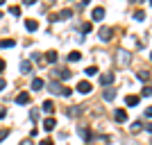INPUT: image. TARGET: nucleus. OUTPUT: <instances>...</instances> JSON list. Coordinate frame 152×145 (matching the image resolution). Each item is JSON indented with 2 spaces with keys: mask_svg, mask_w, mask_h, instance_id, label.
Here are the masks:
<instances>
[{
  "mask_svg": "<svg viewBox=\"0 0 152 145\" xmlns=\"http://www.w3.org/2000/svg\"><path fill=\"white\" fill-rule=\"evenodd\" d=\"M116 63L121 66V68H127L129 63H132V52L121 48V50H116Z\"/></svg>",
  "mask_w": 152,
  "mask_h": 145,
  "instance_id": "1",
  "label": "nucleus"
},
{
  "mask_svg": "<svg viewBox=\"0 0 152 145\" xmlns=\"http://www.w3.org/2000/svg\"><path fill=\"white\" fill-rule=\"evenodd\" d=\"M98 36H100V41H111V36H114V27H109V25H102L100 30H98Z\"/></svg>",
  "mask_w": 152,
  "mask_h": 145,
  "instance_id": "2",
  "label": "nucleus"
},
{
  "mask_svg": "<svg viewBox=\"0 0 152 145\" xmlns=\"http://www.w3.org/2000/svg\"><path fill=\"white\" fill-rule=\"evenodd\" d=\"M52 77H55V82H57V79H70L73 73H70L68 68H55L52 70Z\"/></svg>",
  "mask_w": 152,
  "mask_h": 145,
  "instance_id": "3",
  "label": "nucleus"
},
{
  "mask_svg": "<svg viewBox=\"0 0 152 145\" xmlns=\"http://www.w3.org/2000/svg\"><path fill=\"white\" fill-rule=\"evenodd\" d=\"M45 88H48L50 93H55V95H61V98H64V86H61V84H59V82H55V79L45 84Z\"/></svg>",
  "mask_w": 152,
  "mask_h": 145,
  "instance_id": "4",
  "label": "nucleus"
},
{
  "mask_svg": "<svg viewBox=\"0 0 152 145\" xmlns=\"http://www.w3.org/2000/svg\"><path fill=\"white\" fill-rule=\"evenodd\" d=\"M77 91H80L82 95H89L91 91H93V86H91L89 79H80V82H77Z\"/></svg>",
  "mask_w": 152,
  "mask_h": 145,
  "instance_id": "5",
  "label": "nucleus"
},
{
  "mask_svg": "<svg viewBox=\"0 0 152 145\" xmlns=\"http://www.w3.org/2000/svg\"><path fill=\"white\" fill-rule=\"evenodd\" d=\"M114 79H116V77L111 75V73H104V75H100V86H104V88H111Z\"/></svg>",
  "mask_w": 152,
  "mask_h": 145,
  "instance_id": "6",
  "label": "nucleus"
},
{
  "mask_svg": "<svg viewBox=\"0 0 152 145\" xmlns=\"http://www.w3.org/2000/svg\"><path fill=\"white\" fill-rule=\"evenodd\" d=\"M114 120L116 122H127V111L125 109H116L114 111Z\"/></svg>",
  "mask_w": 152,
  "mask_h": 145,
  "instance_id": "7",
  "label": "nucleus"
},
{
  "mask_svg": "<svg viewBox=\"0 0 152 145\" xmlns=\"http://www.w3.org/2000/svg\"><path fill=\"white\" fill-rule=\"evenodd\" d=\"M139 102H141L139 95H127V98H125V104H127V107H139Z\"/></svg>",
  "mask_w": 152,
  "mask_h": 145,
  "instance_id": "8",
  "label": "nucleus"
},
{
  "mask_svg": "<svg viewBox=\"0 0 152 145\" xmlns=\"http://www.w3.org/2000/svg\"><path fill=\"white\" fill-rule=\"evenodd\" d=\"M102 98H104L107 102H114L116 100V91L114 88H104V91H102Z\"/></svg>",
  "mask_w": 152,
  "mask_h": 145,
  "instance_id": "9",
  "label": "nucleus"
},
{
  "mask_svg": "<svg viewBox=\"0 0 152 145\" xmlns=\"http://www.w3.org/2000/svg\"><path fill=\"white\" fill-rule=\"evenodd\" d=\"M55 127H57V120H55V118H45L43 120V129H45V132H52Z\"/></svg>",
  "mask_w": 152,
  "mask_h": 145,
  "instance_id": "10",
  "label": "nucleus"
},
{
  "mask_svg": "<svg viewBox=\"0 0 152 145\" xmlns=\"http://www.w3.org/2000/svg\"><path fill=\"white\" fill-rule=\"evenodd\" d=\"M27 102H30V93H27V91L16 95V104H27Z\"/></svg>",
  "mask_w": 152,
  "mask_h": 145,
  "instance_id": "11",
  "label": "nucleus"
},
{
  "mask_svg": "<svg viewBox=\"0 0 152 145\" xmlns=\"http://www.w3.org/2000/svg\"><path fill=\"white\" fill-rule=\"evenodd\" d=\"M43 86H45V82L41 77H34V79H32V91H41Z\"/></svg>",
  "mask_w": 152,
  "mask_h": 145,
  "instance_id": "12",
  "label": "nucleus"
},
{
  "mask_svg": "<svg viewBox=\"0 0 152 145\" xmlns=\"http://www.w3.org/2000/svg\"><path fill=\"white\" fill-rule=\"evenodd\" d=\"M91 18H93V20H102V18H104V9H102V7H95L93 14H91Z\"/></svg>",
  "mask_w": 152,
  "mask_h": 145,
  "instance_id": "13",
  "label": "nucleus"
},
{
  "mask_svg": "<svg viewBox=\"0 0 152 145\" xmlns=\"http://www.w3.org/2000/svg\"><path fill=\"white\" fill-rule=\"evenodd\" d=\"M20 73H23V75H30L32 73V61H20Z\"/></svg>",
  "mask_w": 152,
  "mask_h": 145,
  "instance_id": "14",
  "label": "nucleus"
},
{
  "mask_svg": "<svg viewBox=\"0 0 152 145\" xmlns=\"http://www.w3.org/2000/svg\"><path fill=\"white\" fill-rule=\"evenodd\" d=\"M45 59H48V63H57L59 55H57L55 50H48V52H45Z\"/></svg>",
  "mask_w": 152,
  "mask_h": 145,
  "instance_id": "15",
  "label": "nucleus"
},
{
  "mask_svg": "<svg viewBox=\"0 0 152 145\" xmlns=\"http://www.w3.org/2000/svg\"><path fill=\"white\" fill-rule=\"evenodd\" d=\"M25 30L27 32H37L39 30V23H37V20H25Z\"/></svg>",
  "mask_w": 152,
  "mask_h": 145,
  "instance_id": "16",
  "label": "nucleus"
},
{
  "mask_svg": "<svg viewBox=\"0 0 152 145\" xmlns=\"http://www.w3.org/2000/svg\"><path fill=\"white\" fill-rule=\"evenodd\" d=\"M136 77H139V79H141L143 84H148V82H150V73H148V70H141V73H139Z\"/></svg>",
  "mask_w": 152,
  "mask_h": 145,
  "instance_id": "17",
  "label": "nucleus"
},
{
  "mask_svg": "<svg viewBox=\"0 0 152 145\" xmlns=\"http://www.w3.org/2000/svg\"><path fill=\"white\" fill-rule=\"evenodd\" d=\"M43 111H45V114H52V111H55V104H52V100H45V102H43Z\"/></svg>",
  "mask_w": 152,
  "mask_h": 145,
  "instance_id": "18",
  "label": "nucleus"
},
{
  "mask_svg": "<svg viewBox=\"0 0 152 145\" xmlns=\"http://www.w3.org/2000/svg\"><path fill=\"white\" fill-rule=\"evenodd\" d=\"M82 111H84L82 107H70V109H68V116H70V118H75V116H80Z\"/></svg>",
  "mask_w": 152,
  "mask_h": 145,
  "instance_id": "19",
  "label": "nucleus"
},
{
  "mask_svg": "<svg viewBox=\"0 0 152 145\" xmlns=\"http://www.w3.org/2000/svg\"><path fill=\"white\" fill-rule=\"evenodd\" d=\"M14 45H16L14 39H5V41H0V48H14Z\"/></svg>",
  "mask_w": 152,
  "mask_h": 145,
  "instance_id": "20",
  "label": "nucleus"
},
{
  "mask_svg": "<svg viewBox=\"0 0 152 145\" xmlns=\"http://www.w3.org/2000/svg\"><path fill=\"white\" fill-rule=\"evenodd\" d=\"M80 59H82V55H80V50H73L68 55V61H80Z\"/></svg>",
  "mask_w": 152,
  "mask_h": 145,
  "instance_id": "21",
  "label": "nucleus"
},
{
  "mask_svg": "<svg viewBox=\"0 0 152 145\" xmlns=\"http://www.w3.org/2000/svg\"><path fill=\"white\" fill-rule=\"evenodd\" d=\"M80 136H82L84 141H91V138H93V134H91V129H80Z\"/></svg>",
  "mask_w": 152,
  "mask_h": 145,
  "instance_id": "22",
  "label": "nucleus"
},
{
  "mask_svg": "<svg viewBox=\"0 0 152 145\" xmlns=\"http://www.w3.org/2000/svg\"><path fill=\"white\" fill-rule=\"evenodd\" d=\"M134 20H145V12H143V9H136V12H134Z\"/></svg>",
  "mask_w": 152,
  "mask_h": 145,
  "instance_id": "23",
  "label": "nucleus"
},
{
  "mask_svg": "<svg viewBox=\"0 0 152 145\" xmlns=\"http://www.w3.org/2000/svg\"><path fill=\"white\" fill-rule=\"evenodd\" d=\"M70 16H73V9H64V12L59 14L57 18H61V20H64V18H70Z\"/></svg>",
  "mask_w": 152,
  "mask_h": 145,
  "instance_id": "24",
  "label": "nucleus"
},
{
  "mask_svg": "<svg viewBox=\"0 0 152 145\" xmlns=\"http://www.w3.org/2000/svg\"><path fill=\"white\" fill-rule=\"evenodd\" d=\"M141 93L145 95V98H150V95H152V86H150V84H145V86H143V91H141Z\"/></svg>",
  "mask_w": 152,
  "mask_h": 145,
  "instance_id": "25",
  "label": "nucleus"
},
{
  "mask_svg": "<svg viewBox=\"0 0 152 145\" xmlns=\"http://www.w3.org/2000/svg\"><path fill=\"white\" fill-rule=\"evenodd\" d=\"M84 75H98V68H95V66H89V68L84 70Z\"/></svg>",
  "mask_w": 152,
  "mask_h": 145,
  "instance_id": "26",
  "label": "nucleus"
},
{
  "mask_svg": "<svg viewBox=\"0 0 152 145\" xmlns=\"http://www.w3.org/2000/svg\"><path fill=\"white\" fill-rule=\"evenodd\" d=\"M141 129H143V125H141L139 120H134L132 122V132H141Z\"/></svg>",
  "mask_w": 152,
  "mask_h": 145,
  "instance_id": "27",
  "label": "nucleus"
},
{
  "mask_svg": "<svg viewBox=\"0 0 152 145\" xmlns=\"http://www.w3.org/2000/svg\"><path fill=\"white\" fill-rule=\"evenodd\" d=\"M9 14H12V16H20V7H12Z\"/></svg>",
  "mask_w": 152,
  "mask_h": 145,
  "instance_id": "28",
  "label": "nucleus"
},
{
  "mask_svg": "<svg viewBox=\"0 0 152 145\" xmlns=\"http://www.w3.org/2000/svg\"><path fill=\"white\" fill-rule=\"evenodd\" d=\"M89 32H91V23H84L82 25V34H89Z\"/></svg>",
  "mask_w": 152,
  "mask_h": 145,
  "instance_id": "29",
  "label": "nucleus"
},
{
  "mask_svg": "<svg viewBox=\"0 0 152 145\" xmlns=\"http://www.w3.org/2000/svg\"><path fill=\"white\" fill-rule=\"evenodd\" d=\"M39 145H55V141H52V138H43Z\"/></svg>",
  "mask_w": 152,
  "mask_h": 145,
  "instance_id": "30",
  "label": "nucleus"
},
{
  "mask_svg": "<svg viewBox=\"0 0 152 145\" xmlns=\"http://www.w3.org/2000/svg\"><path fill=\"white\" fill-rule=\"evenodd\" d=\"M7 134H9V129H0V141H5Z\"/></svg>",
  "mask_w": 152,
  "mask_h": 145,
  "instance_id": "31",
  "label": "nucleus"
},
{
  "mask_svg": "<svg viewBox=\"0 0 152 145\" xmlns=\"http://www.w3.org/2000/svg\"><path fill=\"white\" fill-rule=\"evenodd\" d=\"M32 61H37V63H41V55H37V52H34V55H32Z\"/></svg>",
  "mask_w": 152,
  "mask_h": 145,
  "instance_id": "32",
  "label": "nucleus"
},
{
  "mask_svg": "<svg viewBox=\"0 0 152 145\" xmlns=\"http://www.w3.org/2000/svg\"><path fill=\"white\" fill-rule=\"evenodd\" d=\"M143 114H145V118H152V107H148L145 111H143Z\"/></svg>",
  "mask_w": 152,
  "mask_h": 145,
  "instance_id": "33",
  "label": "nucleus"
},
{
  "mask_svg": "<svg viewBox=\"0 0 152 145\" xmlns=\"http://www.w3.org/2000/svg\"><path fill=\"white\" fill-rule=\"evenodd\" d=\"M5 86H7V79H5V77H0V91H2Z\"/></svg>",
  "mask_w": 152,
  "mask_h": 145,
  "instance_id": "34",
  "label": "nucleus"
},
{
  "mask_svg": "<svg viewBox=\"0 0 152 145\" xmlns=\"http://www.w3.org/2000/svg\"><path fill=\"white\" fill-rule=\"evenodd\" d=\"M125 145H139V143H136L134 138H127V141H125Z\"/></svg>",
  "mask_w": 152,
  "mask_h": 145,
  "instance_id": "35",
  "label": "nucleus"
},
{
  "mask_svg": "<svg viewBox=\"0 0 152 145\" xmlns=\"http://www.w3.org/2000/svg\"><path fill=\"white\" fill-rule=\"evenodd\" d=\"M5 116H7V111H5V109H0V120L5 118Z\"/></svg>",
  "mask_w": 152,
  "mask_h": 145,
  "instance_id": "36",
  "label": "nucleus"
},
{
  "mask_svg": "<svg viewBox=\"0 0 152 145\" xmlns=\"http://www.w3.org/2000/svg\"><path fill=\"white\" fill-rule=\"evenodd\" d=\"M20 145H32V141H27V138H25V141H20Z\"/></svg>",
  "mask_w": 152,
  "mask_h": 145,
  "instance_id": "37",
  "label": "nucleus"
},
{
  "mask_svg": "<svg viewBox=\"0 0 152 145\" xmlns=\"http://www.w3.org/2000/svg\"><path fill=\"white\" fill-rule=\"evenodd\" d=\"M145 132H150V134H152V122H150V125H145Z\"/></svg>",
  "mask_w": 152,
  "mask_h": 145,
  "instance_id": "38",
  "label": "nucleus"
},
{
  "mask_svg": "<svg viewBox=\"0 0 152 145\" xmlns=\"http://www.w3.org/2000/svg\"><path fill=\"white\" fill-rule=\"evenodd\" d=\"M2 70H5V61H0V73H2Z\"/></svg>",
  "mask_w": 152,
  "mask_h": 145,
  "instance_id": "39",
  "label": "nucleus"
},
{
  "mask_svg": "<svg viewBox=\"0 0 152 145\" xmlns=\"http://www.w3.org/2000/svg\"><path fill=\"white\" fill-rule=\"evenodd\" d=\"M150 7H152V0H150Z\"/></svg>",
  "mask_w": 152,
  "mask_h": 145,
  "instance_id": "40",
  "label": "nucleus"
},
{
  "mask_svg": "<svg viewBox=\"0 0 152 145\" xmlns=\"http://www.w3.org/2000/svg\"><path fill=\"white\" fill-rule=\"evenodd\" d=\"M150 61H152V55H150Z\"/></svg>",
  "mask_w": 152,
  "mask_h": 145,
  "instance_id": "41",
  "label": "nucleus"
}]
</instances>
